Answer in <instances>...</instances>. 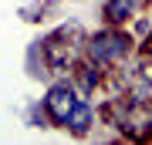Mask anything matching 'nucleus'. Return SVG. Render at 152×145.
Returning a JSON list of instances; mask_svg holds the SVG:
<instances>
[{"mask_svg": "<svg viewBox=\"0 0 152 145\" xmlns=\"http://www.w3.org/2000/svg\"><path fill=\"white\" fill-rule=\"evenodd\" d=\"M78 101H81V98H75V88H71V85H54V88L48 91V98H44V105H48L51 118H54L58 125L68 122V115L75 111Z\"/></svg>", "mask_w": 152, "mask_h": 145, "instance_id": "nucleus-1", "label": "nucleus"}, {"mask_svg": "<svg viewBox=\"0 0 152 145\" xmlns=\"http://www.w3.org/2000/svg\"><path fill=\"white\" fill-rule=\"evenodd\" d=\"M88 122H91V108H88V101H78V105H75V111L68 115L64 128H71V132H85V128H88Z\"/></svg>", "mask_w": 152, "mask_h": 145, "instance_id": "nucleus-4", "label": "nucleus"}, {"mask_svg": "<svg viewBox=\"0 0 152 145\" xmlns=\"http://www.w3.org/2000/svg\"><path fill=\"white\" fill-rule=\"evenodd\" d=\"M125 54V37L122 34H95L91 37V58L95 61H118Z\"/></svg>", "mask_w": 152, "mask_h": 145, "instance_id": "nucleus-2", "label": "nucleus"}, {"mask_svg": "<svg viewBox=\"0 0 152 145\" xmlns=\"http://www.w3.org/2000/svg\"><path fill=\"white\" fill-rule=\"evenodd\" d=\"M135 7H139V0H108V4H105V17H108L112 24L129 20V17L135 14Z\"/></svg>", "mask_w": 152, "mask_h": 145, "instance_id": "nucleus-3", "label": "nucleus"}]
</instances>
